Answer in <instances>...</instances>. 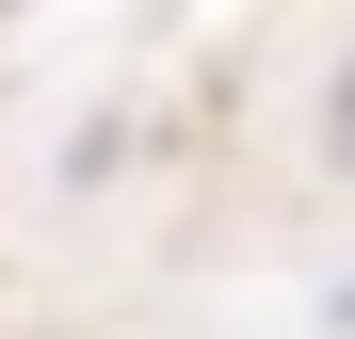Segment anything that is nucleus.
<instances>
[{
	"mask_svg": "<svg viewBox=\"0 0 355 339\" xmlns=\"http://www.w3.org/2000/svg\"><path fill=\"white\" fill-rule=\"evenodd\" d=\"M323 146H339V162H355V81H339V97H323Z\"/></svg>",
	"mask_w": 355,
	"mask_h": 339,
	"instance_id": "obj_1",
	"label": "nucleus"
}]
</instances>
